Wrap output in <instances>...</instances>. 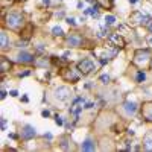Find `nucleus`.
<instances>
[{"mask_svg": "<svg viewBox=\"0 0 152 152\" xmlns=\"http://www.w3.org/2000/svg\"><path fill=\"white\" fill-rule=\"evenodd\" d=\"M23 15L20 14V12H9V14L6 15L5 18V24H6V28L12 29V31H17L23 26Z\"/></svg>", "mask_w": 152, "mask_h": 152, "instance_id": "f257e3e1", "label": "nucleus"}, {"mask_svg": "<svg viewBox=\"0 0 152 152\" xmlns=\"http://www.w3.org/2000/svg\"><path fill=\"white\" fill-rule=\"evenodd\" d=\"M76 69H78V72L81 75L87 76V75H90L94 70V62L91 59H82V61L78 62V67H76Z\"/></svg>", "mask_w": 152, "mask_h": 152, "instance_id": "f03ea898", "label": "nucleus"}, {"mask_svg": "<svg viewBox=\"0 0 152 152\" xmlns=\"http://www.w3.org/2000/svg\"><path fill=\"white\" fill-rule=\"evenodd\" d=\"M55 97L59 100V102H67V100L72 97V91L67 87H58L55 90Z\"/></svg>", "mask_w": 152, "mask_h": 152, "instance_id": "7ed1b4c3", "label": "nucleus"}, {"mask_svg": "<svg viewBox=\"0 0 152 152\" xmlns=\"http://www.w3.org/2000/svg\"><path fill=\"white\" fill-rule=\"evenodd\" d=\"M151 58V53H149V50H137L135 55H134V62L138 66H143L145 62H148Z\"/></svg>", "mask_w": 152, "mask_h": 152, "instance_id": "20e7f679", "label": "nucleus"}, {"mask_svg": "<svg viewBox=\"0 0 152 152\" xmlns=\"http://www.w3.org/2000/svg\"><path fill=\"white\" fill-rule=\"evenodd\" d=\"M37 135V131L34 126L31 125H24L21 128V132H20V137L23 138V140H31V138H34Z\"/></svg>", "mask_w": 152, "mask_h": 152, "instance_id": "39448f33", "label": "nucleus"}, {"mask_svg": "<svg viewBox=\"0 0 152 152\" xmlns=\"http://www.w3.org/2000/svg\"><path fill=\"white\" fill-rule=\"evenodd\" d=\"M142 117L146 122H152V100H148V102L143 104V107H142Z\"/></svg>", "mask_w": 152, "mask_h": 152, "instance_id": "423d86ee", "label": "nucleus"}, {"mask_svg": "<svg viewBox=\"0 0 152 152\" xmlns=\"http://www.w3.org/2000/svg\"><path fill=\"white\" fill-rule=\"evenodd\" d=\"M131 20L135 21L137 24H148V23L151 21L149 15L143 14V12H134V14L131 15Z\"/></svg>", "mask_w": 152, "mask_h": 152, "instance_id": "0eeeda50", "label": "nucleus"}, {"mask_svg": "<svg viewBox=\"0 0 152 152\" xmlns=\"http://www.w3.org/2000/svg\"><path fill=\"white\" fill-rule=\"evenodd\" d=\"M17 61L23 62V64H32V62H35V56L28 53V52H20L17 56Z\"/></svg>", "mask_w": 152, "mask_h": 152, "instance_id": "6e6552de", "label": "nucleus"}, {"mask_svg": "<svg viewBox=\"0 0 152 152\" xmlns=\"http://www.w3.org/2000/svg\"><path fill=\"white\" fill-rule=\"evenodd\" d=\"M110 46H114V47L120 49V47L125 46V41L119 34H113V35H110Z\"/></svg>", "mask_w": 152, "mask_h": 152, "instance_id": "1a4fd4ad", "label": "nucleus"}, {"mask_svg": "<svg viewBox=\"0 0 152 152\" xmlns=\"http://www.w3.org/2000/svg\"><path fill=\"white\" fill-rule=\"evenodd\" d=\"M123 110H125V113L128 114V116H132V114L137 113L138 107H137L135 102H132V100H126V102H123Z\"/></svg>", "mask_w": 152, "mask_h": 152, "instance_id": "9d476101", "label": "nucleus"}, {"mask_svg": "<svg viewBox=\"0 0 152 152\" xmlns=\"http://www.w3.org/2000/svg\"><path fill=\"white\" fill-rule=\"evenodd\" d=\"M62 79L70 81V82H76L79 79V75L75 73V70H72V69H66L64 73H62Z\"/></svg>", "mask_w": 152, "mask_h": 152, "instance_id": "9b49d317", "label": "nucleus"}, {"mask_svg": "<svg viewBox=\"0 0 152 152\" xmlns=\"http://www.w3.org/2000/svg\"><path fill=\"white\" fill-rule=\"evenodd\" d=\"M67 44H69L70 47H81V44H82V38H81L79 35L73 34V35L67 37Z\"/></svg>", "mask_w": 152, "mask_h": 152, "instance_id": "f8f14e48", "label": "nucleus"}, {"mask_svg": "<svg viewBox=\"0 0 152 152\" xmlns=\"http://www.w3.org/2000/svg\"><path fill=\"white\" fill-rule=\"evenodd\" d=\"M81 149L85 151V152H91V151L96 149V143L91 140V138H87V140L82 143V148H81Z\"/></svg>", "mask_w": 152, "mask_h": 152, "instance_id": "ddd939ff", "label": "nucleus"}, {"mask_svg": "<svg viewBox=\"0 0 152 152\" xmlns=\"http://www.w3.org/2000/svg\"><path fill=\"white\" fill-rule=\"evenodd\" d=\"M11 61L8 59V58H5V56H2V59H0V72L2 73H6L9 69H11Z\"/></svg>", "mask_w": 152, "mask_h": 152, "instance_id": "4468645a", "label": "nucleus"}, {"mask_svg": "<svg viewBox=\"0 0 152 152\" xmlns=\"http://www.w3.org/2000/svg\"><path fill=\"white\" fill-rule=\"evenodd\" d=\"M143 148L146 151H152V134H146L143 138Z\"/></svg>", "mask_w": 152, "mask_h": 152, "instance_id": "2eb2a0df", "label": "nucleus"}, {"mask_svg": "<svg viewBox=\"0 0 152 152\" xmlns=\"http://www.w3.org/2000/svg\"><path fill=\"white\" fill-rule=\"evenodd\" d=\"M0 46H2V49H3V50L9 46V38H8V35H6V32H5V31H3L2 34H0Z\"/></svg>", "mask_w": 152, "mask_h": 152, "instance_id": "dca6fc26", "label": "nucleus"}, {"mask_svg": "<svg viewBox=\"0 0 152 152\" xmlns=\"http://www.w3.org/2000/svg\"><path fill=\"white\" fill-rule=\"evenodd\" d=\"M85 14H91L96 18V17H99V9H97V6L96 8H88V9H85Z\"/></svg>", "mask_w": 152, "mask_h": 152, "instance_id": "f3484780", "label": "nucleus"}, {"mask_svg": "<svg viewBox=\"0 0 152 152\" xmlns=\"http://www.w3.org/2000/svg\"><path fill=\"white\" fill-rule=\"evenodd\" d=\"M135 79H137V82H143L145 79H146V75H145V72L143 70H140L137 73V76H135Z\"/></svg>", "mask_w": 152, "mask_h": 152, "instance_id": "a211bd4d", "label": "nucleus"}, {"mask_svg": "<svg viewBox=\"0 0 152 152\" xmlns=\"http://www.w3.org/2000/svg\"><path fill=\"white\" fill-rule=\"evenodd\" d=\"M105 21H107V26H111V24L116 23V17H114V15H107Z\"/></svg>", "mask_w": 152, "mask_h": 152, "instance_id": "6ab92c4d", "label": "nucleus"}, {"mask_svg": "<svg viewBox=\"0 0 152 152\" xmlns=\"http://www.w3.org/2000/svg\"><path fill=\"white\" fill-rule=\"evenodd\" d=\"M96 2H99L102 6H107V8H111L113 6V0H96Z\"/></svg>", "mask_w": 152, "mask_h": 152, "instance_id": "aec40b11", "label": "nucleus"}, {"mask_svg": "<svg viewBox=\"0 0 152 152\" xmlns=\"http://www.w3.org/2000/svg\"><path fill=\"white\" fill-rule=\"evenodd\" d=\"M52 34H53L55 37H61V35L64 34V32H62V29H61L59 26H55V28L52 29Z\"/></svg>", "mask_w": 152, "mask_h": 152, "instance_id": "412c9836", "label": "nucleus"}, {"mask_svg": "<svg viewBox=\"0 0 152 152\" xmlns=\"http://www.w3.org/2000/svg\"><path fill=\"white\" fill-rule=\"evenodd\" d=\"M99 79H100V82H102V84H108L110 82V76L108 75H102Z\"/></svg>", "mask_w": 152, "mask_h": 152, "instance_id": "4be33fe9", "label": "nucleus"}, {"mask_svg": "<svg viewBox=\"0 0 152 152\" xmlns=\"http://www.w3.org/2000/svg\"><path fill=\"white\" fill-rule=\"evenodd\" d=\"M97 35H99L100 38H104V37H108V31H105V29H100Z\"/></svg>", "mask_w": 152, "mask_h": 152, "instance_id": "5701e85b", "label": "nucleus"}, {"mask_svg": "<svg viewBox=\"0 0 152 152\" xmlns=\"http://www.w3.org/2000/svg\"><path fill=\"white\" fill-rule=\"evenodd\" d=\"M55 123H56V125H59V126H61V125H62V119H61V117H59V116H56V117H55Z\"/></svg>", "mask_w": 152, "mask_h": 152, "instance_id": "b1692460", "label": "nucleus"}, {"mask_svg": "<svg viewBox=\"0 0 152 152\" xmlns=\"http://www.w3.org/2000/svg\"><path fill=\"white\" fill-rule=\"evenodd\" d=\"M9 94H11L12 97H17V96H18V91H17V90H11V91H9Z\"/></svg>", "mask_w": 152, "mask_h": 152, "instance_id": "393cba45", "label": "nucleus"}, {"mask_svg": "<svg viewBox=\"0 0 152 152\" xmlns=\"http://www.w3.org/2000/svg\"><path fill=\"white\" fill-rule=\"evenodd\" d=\"M67 23H69V24H72V26H76V21H75V18H67Z\"/></svg>", "mask_w": 152, "mask_h": 152, "instance_id": "a878e982", "label": "nucleus"}, {"mask_svg": "<svg viewBox=\"0 0 152 152\" xmlns=\"http://www.w3.org/2000/svg\"><path fill=\"white\" fill-rule=\"evenodd\" d=\"M6 129V119H2V131Z\"/></svg>", "mask_w": 152, "mask_h": 152, "instance_id": "bb28decb", "label": "nucleus"}, {"mask_svg": "<svg viewBox=\"0 0 152 152\" xmlns=\"http://www.w3.org/2000/svg\"><path fill=\"white\" fill-rule=\"evenodd\" d=\"M41 114H43V117H49V116H50V113H49L47 110H44V111H43Z\"/></svg>", "mask_w": 152, "mask_h": 152, "instance_id": "cd10ccee", "label": "nucleus"}, {"mask_svg": "<svg viewBox=\"0 0 152 152\" xmlns=\"http://www.w3.org/2000/svg\"><path fill=\"white\" fill-rule=\"evenodd\" d=\"M0 97H2V99L6 97V91H5V90H2V93H0Z\"/></svg>", "mask_w": 152, "mask_h": 152, "instance_id": "c85d7f7f", "label": "nucleus"}, {"mask_svg": "<svg viewBox=\"0 0 152 152\" xmlns=\"http://www.w3.org/2000/svg\"><path fill=\"white\" fill-rule=\"evenodd\" d=\"M93 107H94L93 104H87V105H85L84 108H87V110H90V108H93Z\"/></svg>", "mask_w": 152, "mask_h": 152, "instance_id": "c756f323", "label": "nucleus"}, {"mask_svg": "<svg viewBox=\"0 0 152 152\" xmlns=\"http://www.w3.org/2000/svg\"><path fill=\"white\" fill-rule=\"evenodd\" d=\"M44 137H46V138H47V140H50V138H52V134H46V135H44Z\"/></svg>", "mask_w": 152, "mask_h": 152, "instance_id": "7c9ffc66", "label": "nucleus"}, {"mask_svg": "<svg viewBox=\"0 0 152 152\" xmlns=\"http://www.w3.org/2000/svg\"><path fill=\"white\" fill-rule=\"evenodd\" d=\"M148 29L152 32V23H148Z\"/></svg>", "mask_w": 152, "mask_h": 152, "instance_id": "2f4dec72", "label": "nucleus"}, {"mask_svg": "<svg viewBox=\"0 0 152 152\" xmlns=\"http://www.w3.org/2000/svg\"><path fill=\"white\" fill-rule=\"evenodd\" d=\"M50 3V0H43V5H49Z\"/></svg>", "mask_w": 152, "mask_h": 152, "instance_id": "473e14b6", "label": "nucleus"}, {"mask_svg": "<svg viewBox=\"0 0 152 152\" xmlns=\"http://www.w3.org/2000/svg\"><path fill=\"white\" fill-rule=\"evenodd\" d=\"M138 0H129V3H137Z\"/></svg>", "mask_w": 152, "mask_h": 152, "instance_id": "72a5a7b5", "label": "nucleus"}, {"mask_svg": "<svg viewBox=\"0 0 152 152\" xmlns=\"http://www.w3.org/2000/svg\"><path fill=\"white\" fill-rule=\"evenodd\" d=\"M149 44H151V47H152V37L149 38Z\"/></svg>", "mask_w": 152, "mask_h": 152, "instance_id": "f704fd0d", "label": "nucleus"}, {"mask_svg": "<svg viewBox=\"0 0 152 152\" xmlns=\"http://www.w3.org/2000/svg\"><path fill=\"white\" fill-rule=\"evenodd\" d=\"M151 64H152V61H151Z\"/></svg>", "mask_w": 152, "mask_h": 152, "instance_id": "c9c22d12", "label": "nucleus"}]
</instances>
